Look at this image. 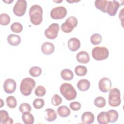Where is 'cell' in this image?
Segmentation results:
<instances>
[{
    "instance_id": "1",
    "label": "cell",
    "mask_w": 124,
    "mask_h": 124,
    "mask_svg": "<svg viewBox=\"0 0 124 124\" xmlns=\"http://www.w3.org/2000/svg\"><path fill=\"white\" fill-rule=\"evenodd\" d=\"M43 9L39 5L34 4L29 10V16L31 23L34 25L40 24L43 20Z\"/></svg>"
},
{
    "instance_id": "2",
    "label": "cell",
    "mask_w": 124,
    "mask_h": 124,
    "mask_svg": "<svg viewBox=\"0 0 124 124\" xmlns=\"http://www.w3.org/2000/svg\"><path fill=\"white\" fill-rule=\"evenodd\" d=\"M61 93L67 100H72L77 97V92L73 85L68 83L62 84L60 88Z\"/></svg>"
},
{
    "instance_id": "3",
    "label": "cell",
    "mask_w": 124,
    "mask_h": 124,
    "mask_svg": "<svg viewBox=\"0 0 124 124\" xmlns=\"http://www.w3.org/2000/svg\"><path fill=\"white\" fill-rule=\"evenodd\" d=\"M36 85L35 81L31 78H26L22 80L20 85L21 93L24 96L30 95Z\"/></svg>"
},
{
    "instance_id": "4",
    "label": "cell",
    "mask_w": 124,
    "mask_h": 124,
    "mask_svg": "<svg viewBox=\"0 0 124 124\" xmlns=\"http://www.w3.org/2000/svg\"><path fill=\"white\" fill-rule=\"evenodd\" d=\"M108 102L109 105L113 107H118L121 104V94L118 89L114 88L110 89Z\"/></svg>"
},
{
    "instance_id": "5",
    "label": "cell",
    "mask_w": 124,
    "mask_h": 124,
    "mask_svg": "<svg viewBox=\"0 0 124 124\" xmlns=\"http://www.w3.org/2000/svg\"><path fill=\"white\" fill-rule=\"evenodd\" d=\"M93 58L96 61H101L107 59L109 55V51L105 47L96 46L92 51Z\"/></svg>"
},
{
    "instance_id": "6",
    "label": "cell",
    "mask_w": 124,
    "mask_h": 124,
    "mask_svg": "<svg viewBox=\"0 0 124 124\" xmlns=\"http://www.w3.org/2000/svg\"><path fill=\"white\" fill-rule=\"evenodd\" d=\"M78 24L77 19L75 16H71L67 18L66 21L62 24L61 28L63 32L69 33L77 26Z\"/></svg>"
},
{
    "instance_id": "7",
    "label": "cell",
    "mask_w": 124,
    "mask_h": 124,
    "mask_svg": "<svg viewBox=\"0 0 124 124\" xmlns=\"http://www.w3.org/2000/svg\"><path fill=\"white\" fill-rule=\"evenodd\" d=\"M27 7V1L25 0H18L13 7V12L17 16H22L26 13Z\"/></svg>"
},
{
    "instance_id": "8",
    "label": "cell",
    "mask_w": 124,
    "mask_h": 124,
    "mask_svg": "<svg viewBox=\"0 0 124 124\" xmlns=\"http://www.w3.org/2000/svg\"><path fill=\"white\" fill-rule=\"evenodd\" d=\"M60 27L57 23H52L49 26L47 29H46L44 32L45 36L51 40H53L55 39L57 36L58 31H59Z\"/></svg>"
},
{
    "instance_id": "9",
    "label": "cell",
    "mask_w": 124,
    "mask_h": 124,
    "mask_svg": "<svg viewBox=\"0 0 124 124\" xmlns=\"http://www.w3.org/2000/svg\"><path fill=\"white\" fill-rule=\"evenodd\" d=\"M67 15V10L63 6L53 8L50 12V16L54 19H61L65 17Z\"/></svg>"
},
{
    "instance_id": "10",
    "label": "cell",
    "mask_w": 124,
    "mask_h": 124,
    "mask_svg": "<svg viewBox=\"0 0 124 124\" xmlns=\"http://www.w3.org/2000/svg\"><path fill=\"white\" fill-rule=\"evenodd\" d=\"M122 5L118 1H108L106 8V13L110 16H114L117 13L119 7Z\"/></svg>"
},
{
    "instance_id": "11",
    "label": "cell",
    "mask_w": 124,
    "mask_h": 124,
    "mask_svg": "<svg viewBox=\"0 0 124 124\" xmlns=\"http://www.w3.org/2000/svg\"><path fill=\"white\" fill-rule=\"evenodd\" d=\"M3 87L6 93H12L16 91V84L15 80L12 78H8L5 80Z\"/></svg>"
},
{
    "instance_id": "12",
    "label": "cell",
    "mask_w": 124,
    "mask_h": 124,
    "mask_svg": "<svg viewBox=\"0 0 124 124\" xmlns=\"http://www.w3.org/2000/svg\"><path fill=\"white\" fill-rule=\"evenodd\" d=\"M98 87L102 92L107 93L111 89V82L108 78H103L99 81Z\"/></svg>"
},
{
    "instance_id": "13",
    "label": "cell",
    "mask_w": 124,
    "mask_h": 124,
    "mask_svg": "<svg viewBox=\"0 0 124 124\" xmlns=\"http://www.w3.org/2000/svg\"><path fill=\"white\" fill-rule=\"evenodd\" d=\"M41 49L43 54L49 55L53 53L55 50V46L52 43L49 42H46L42 45Z\"/></svg>"
},
{
    "instance_id": "14",
    "label": "cell",
    "mask_w": 124,
    "mask_h": 124,
    "mask_svg": "<svg viewBox=\"0 0 124 124\" xmlns=\"http://www.w3.org/2000/svg\"><path fill=\"white\" fill-rule=\"evenodd\" d=\"M80 46V42L77 38H71L68 41V47L71 51H76Z\"/></svg>"
},
{
    "instance_id": "15",
    "label": "cell",
    "mask_w": 124,
    "mask_h": 124,
    "mask_svg": "<svg viewBox=\"0 0 124 124\" xmlns=\"http://www.w3.org/2000/svg\"><path fill=\"white\" fill-rule=\"evenodd\" d=\"M76 59L77 61L80 63H87L90 61L89 54L86 51H81L77 54Z\"/></svg>"
},
{
    "instance_id": "16",
    "label": "cell",
    "mask_w": 124,
    "mask_h": 124,
    "mask_svg": "<svg viewBox=\"0 0 124 124\" xmlns=\"http://www.w3.org/2000/svg\"><path fill=\"white\" fill-rule=\"evenodd\" d=\"M94 120V116L91 112L86 111L84 112L81 116L82 123L85 124H92Z\"/></svg>"
},
{
    "instance_id": "17",
    "label": "cell",
    "mask_w": 124,
    "mask_h": 124,
    "mask_svg": "<svg viewBox=\"0 0 124 124\" xmlns=\"http://www.w3.org/2000/svg\"><path fill=\"white\" fill-rule=\"evenodd\" d=\"M0 123L3 124H9L13 123V120L9 117L8 113L6 110H0Z\"/></svg>"
},
{
    "instance_id": "18",
    "label": "cell",
    "mask_w": 124,
    "mask_h": 124,
    "mask_svg": "<svg viewBox=\"0 0 124 124\" xmlns=\"http://www.w3.org/2000/svg\"><path fill=\"white\" fill-rule=\"evenodd\" d=\"M7 40L9 44L12 46H17L21 43L20 37L15 34H9L7 38Z\"/></svg>"
},
{
    "instance_id": "19",
    "label": "cell",
    "mask_w": 124,
    "mask_h": 124,
    "mask_svg": "<svg viewBox=\"0 0 124 124\" xmlns=\"http://www.w3.org/2000/svg\"><path fill=\"white\" fill-rule=\"evenodd\" d=\"M90 87V81L86 79L79 80L77 83V87L80 91L84 92L88 90Z\"/></svg>"
},
{
    "instance_id": "20",
    "label": "cell",
    "mask_w": 124,
    "mask_h": 124,
    "mask_svg": "<svg viewBox=\"0 0 124 124\" xmlns=\"http://www.w3.org/2000/svg\"><path fill=\"white\" fill-rule=\"evenodd\" d=\"M46 115L45 116V119L48 122L54 121L57 118V114L55 111L50 108H46L45 110Z\"/></svg>"
},
{
    "instance_id": "21",
    "label": "cell",
    "mask_w": 124,
    "mask_h": 124,
    "mask_svg": "<svg viewBox=\"0 0 124 124\" xmlns=\"http://www.w3.org/2000/svg\"><path fill=\"white\" fill-rule=\"evenodd\" d=\"M57 112L58 115L61 117H67L71 113L70 108L66 106H62L59 107L57 110Z\"/></svg>"
},
{
    "instance_id": "22",
    "label": "cell",
    "mask_w": 124,
    "mask_h": 124,
    "mask_svg": "<svg viewBox=\"0 0 124 124\" xmlns=\"http://www.w3.org/2000/svg\"><path fill=\"white\" fill-rule=\"evenodd\" d=\"M61 76L62 79L65 80H71L74 78L73 72L69 69H64L61 72Z\"/></svg>"
},
{
    "instance_id": "23",
    "label": "cell",
    "mask_w": 124,
    "mask_h": 124,
    "mask_svg": "<svg viewBox=\"0 0 124 124\" xmlns=\"http://www.w3.org/2000/svg\"><path fill=\"white\" fill-rule=\"evenodd\" d=\"M107 2L108 0H96L94 4L97 9L103 13H106Z\"/></svg>"
},
{
    "instance_id": "24",
    "label": "cell",
    "mask_w": 124,
    "mask_h": 124,
    "mask_svg": "<svg viewBox=\"0 0 124 124\" xmlns=\"http://www.w3.org/2000/svg\"><path fill=\"white\" fill-rule=\"evenodd\" d=\"M107 113L109 123H114L117 121L119 117V114L116 110L110 109L108 111Z\"/></svg>"
},
{
    "instance_id": "25",
    "label": "cell",
    "mask_w": 124,
    "mask_h": 124,
    "mask_svg": "<svg viewBox=\"0 0 124 124\" xmlns=\"http://www.w3.org/2000/svg\"><path fill=\"white\" fill-rule=\"evenodd\" d=\"M22 119L23 123L25 124H32L34 123V117L30 112L22 113Z\"/></svg>"
},
{
    "instance_id": "26",
    "label": "cell",
    "mask_w": 124,
    "mask_h": 124,
    "mask_svg": "<svg viewBox=\"0 0 124 124\" xmlns=\"http://www.w3.org/2000/svg\"><path fill=\"white\" fill-rule=\"evenodd\" d=\"M97 120L100 124H107L109 123L107 112L102 111L99 113L97 116Z\"/></svg>"
},
{
    "instance_id": "27",
    "label": "cell",
    "mask_w": 124,
    "mask_h": 124,
    "mask_svg": "<svg viewBox=\"0 0 124 124\" xmlns=\"http://www.w3.org/2000/svg\"><path fill=\"white\" fill-rule=\"evenodd\" d=\"M75 72L78 76H84L87 73V68L85 66L79 65L75 67Z\"/></svg>"
},
{
    "instance_id": "28",
    "label": "cell",
    "mask_w": 124,
    "mask_h": 124,
    "mask_svg": "<svg viewBox=\"0 0 124 124\" xmlns=\"http://www.w3.org/2000/svg\"><path fill=\"white\" fill-rule=\"evenodd\" d=\"M29 73L33 77H37L41 75L42 69L38 66H33L30 69Z\"/></svg>"
},
{
    "instance_id": "29",
    "label": "cell",
    "mask_w": 124,
    "mask_h": 124,
    "mask_svg": "<svg viewBox=\"0 0 124 124\" xmlns=\"http://www.w3.org/2000/svg\"><path fill=\"white\" fill-rule=\"evenodd\" d=\"M106 101L105 99L102 96L97 97L94 100V105L99 108H103L105 106Z\"/></svg>"
},
{
    "instance_id": "30",
    "label": "cell",
    "mask_w": 124,
    "mask_h": 124,
    "mask_svg": "<svg viewBox=\"0 0 124 124\" xmlns=\"http://www.w3.org/2000/svg\"><path fill=\"white\" fill-rule=\"evenodd\" d=\"M102 36L101 35L97 33H95L93 34L91 36V42L92 44L94 45H96L99 44L102 41Z\"/></svg>"
},
{
    "instance_id": "31",
    "label": "cell",
    "mask_w": 124,
    "mask_h": 124,
    "mask_svg": "<svg viewBox=\"0 0 124 124\" xmlns=\"http://www.w3.org/2000/svg\"><path fill=\"white\" fill-rule=\"evenodd\" d=\"M6 102L7 105L11 108H14L17 105V101L16 99L13 96H9L6 98Z\"/></svg>"
},
{
    "instance_id": "32",
    "label": "cell",
    "mask_w": 124,
    "mask_h": 124,
    "mask_svg": "<svg viewBox=\"0 0 124 124\" xmlns=\"http://www.w3.org/2000/svg\"><path fill=\"white\" fill-rule=\"evenodd\" d=\"M11 31L15 33H20L23 30V26L21 23L16 22L13 23L10 27Z\"/></svg>"
},
{
    "instance_id": "33",
    "label": "cell",
    "mask_w": 124,
    "mask_h": 124,
    "mask_svg": "<svg viewBox=\"0 0 124 124\" xmlns=\"http://www.w3.org/2000/svg\"><path fill=\"white\" fill-rule=\"evenodd\" d=\"M10 17L9 16L5 13H2L0 15V24L1 25L6 26L9 24Z\"/></svg>"
},
{
    "instance_id": "34",
    "label": "cell",
    "mask_w": 124,
    "mask_h": 124,
    "mask_svg": "<svg viewBox=\"0 0 124 124\" xmlns=\"http://www.w3.org/2000/svg\"><path fill=\"white\" fill-rule=\"evenodd\" d=\"M19 110L22 113L26 112H30L31 110V108L30 105L27 103H22L19 107Z\"/></svg>"
},
{
    "instance_id": "35",
    "label": "cell",
    "mask_w": 124,
    "mask_h": 124,
    "mask_svg": "<svg viewBox=\"0 0 124 124\" xmlns=\"http://www.w3.org/2000/svg\"><path fill=\"white\" fill-rule=\"evenodd\" d=\"M45 105V101L42 98H36L33 102V106L36 109L42 108Z\"/></svg>"
},
{
    "instance_id": "36",
    "label": "cell",
    "mask_w": 124,
    "mask_h": 124,
    "mask_svg": "<svg viewBox=\"0 0 124 124\" xmlns=\"http://www.w3.org/2000/svg\"><path fill=\"white\" fill-rule=\"evenodd\" d=\"M46 90L45 88L43 86H38L34 91L35 94L39 97H42L45 95Z\"/></svg>"
},
{
    "instance_id": "37",
    "label": "cell",
    "mask_w": 124,
    "mask_h": 124,
    "mask_svg": "<svg viewBox=\"0 0 124 124\" xmlns=\"http://www.w3.org/2000/svg\"><path fill=\"white\" fill-rule=\"evenodd\" d=\"M62 103V98L57 94H55L51 98V103L55 106H57Z\"/></svg>"
},
{
    "instance_id": "38",
    "label": "cell",
    "mask_w": 124,
    "mask_h": 124,
    "mask_svg": "<svg viewBox=\"0 0 124 124\" xmlns=\"http://www.w3.org/2000/svg\"><path fill=\"white\" fill-rule=\"evenodd\" d=\"M69 106H70V108L74 111H77L79 110L81 107L80 103L77 101L71 102Z\"/></svg>"
},
{
    "instance_id": "39",
    "label": "cell",
    "mask_w": 124,
    "mask_h": 124,
    "mask_svg": "<svg viewBox=\"0 0 124 124\" xmlns=\"http://www.w3.org/2000/svg\"><path fill=\"white\" fill-rule=\"evenodd\" d=\"M3 1L4 2H6V3H8V4H9V3H10L12 2H13L14 0H8V1H6V0H3Z\"/></svg>"
},
{
    "instance_id": "40",
    "label": "cell",
    "mask_w": 124,
    "mask_h": 124,
    "mask_svg": "<svg viewBox=\"0 0 124 124\" xmlns=\"http://www.w3.org/2000/svg\"><path fill=\"white\" fill-rule=\"evenodd\" d=\"M0 102H1V105H0V107H2V106L4 105V104H3V101H2V100L1 99H0Z\"/></svg>"
}]
</instances>
